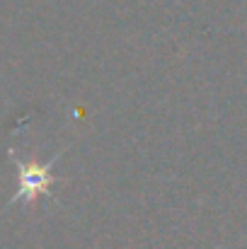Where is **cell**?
<instances>
[{"mask_svg": "<svg viewBox=\"0 0 247 249\" xmlns=\"http://www.w3.org/2000/svg\"><path fill=\"white\" fill-rule=\"evenodd\" d=\"M17 167H19V189L15 194V198L10 203H17V201H34L39 194H46L49 186H51V172L49 167L51 165H37V162H19L15 160Z\"/></svg>", "mask_w": 247, "mask_h": 249, "instance_id": "cell-1", "label": "cell"}]
</instances>
